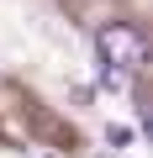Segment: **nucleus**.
I'll return each mask as SVG.
<instances>
[{"mask_svg": "<svg viewBox=\"0 0 153 158\" xmlns=\"http://www.w3.org/2000/svg\"><path fill=\"white\" fill-rule=\"evenodd\" d=\"M95 53H100L106 69H116V74H137V69L148 63V37H142L132 21H111V27L95 32Z\"/></svg>", "mask_w": 153, "mask_h": 158, "instance_id": "1", "label": "nucleus"}]
</instances>
